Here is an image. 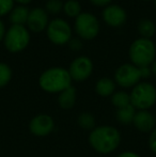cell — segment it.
Masks as SVG:
<instances>
[{
	"mask_svg": "<svg viewBox=\"0 0 156 157\" xmlns=\"http://www.w3.org/2000/svg\"><path fill=\"white\" fill-rule=\"evenodd\" d=\"M89 142L97 153L110 154L120 145L121 134L113 126H97L90 132Z\"/></svg>",
	"mask_w": 156,
	"mask_h": 157,
	"instance_id": "6da1fadb",
	"label": "cell"
},
{
	"mask_svg": "<svg viewBox=\"0 0 156 157\" xmlns=\"http://www.w3.org/2000/svg\"><path fill=\"white\" fill-rule=\"evenodd\" d=\"M69 70L55 66L44 71L39 78V85L43 91L48 93H60L72 86Z\"/></svg>",
	"mask_w": 156,
	"mask_h": 157,
	"instance_id": "7a4b0ae2",
	"label": "cell"
},
{
	"mask_svg": "<svg viewBox=\"0 0 156 157\" xmlns=\"http://www.w3.org/2000/svg\"><path fill=\"white\" fill-rule=\"evenodd\" d=\"M128 56L131 64H134L137 67L150 66L155 60V44L150 39L139 37L131 43L128 50Z\"/></svg>",
	"mask_w": 156,
	"mask_h": 157,
	"instance_id": "3957f363",
	"label": "cell"
},
{
	"mask_svg": "<svg viewBox=\"0 0 156 157\" xmlns=\"http://www.w3.org/2000/svg\"><path fill=\"white\" fill-rule=\"evenodd\" d=\"M30 43V32L26 26L11 25L6 31L3 39L4 47L12 54H17L28 47Z\"/></svg>",
	"mask_w": 156,
	"mask_h": 157,
	"instance_id": "277c9868",
	"label": "cell"
},
{
	"mask_svg": "<svg viewBox=\"0 0 156 157\" xmlns=\"http://www.w3.org/2000/svg\"><path fill=\"white\" fill-rule=\"evenodd\" d=\"M129 95L131 104L138 110H148L156 103V88L146 81L136 85Z\"/></svg>",
	"mask_w": 156,
	"mask_h": 157,
	"instance_id": "5b68a950",
	"label": "cell"
},
{
	"mask_svg": "<svg viewBox=\"0 0 156 157\" xmlns=\"http://www.w3.org/2000/svg\"><path fill=\"white\" fill-rule=\"evenodd\" d=\"M75 32L80 40L91 41L100 33V23L92 13L81 12L75 18Z\"/></svg>",
	"mask_w": 156,
	"mask_h": 157,
	"instance_id": "8992f818",
	"label": "cell"
},
{
	"mask_svg": "<svg viewBox=\"0 0 156 157\" xmlns=\"http://www.w3.org/2000/svg\"><path fill=\"white\" fill-rule=\"evenodd\" d=\"M47 37L55 45H65L72 39V28L67 21L62 18H54L49 21L46 28Z\"/></svg>",
	"mask_w": 156,
	"mask_h": 157,
	"instance_id": "52a82bcc",
	"label": "cell"
},
{
	"mask_svg": "<svg viewBox=\"0 0 156 157\" xmlns=\"http://www.w3.org/2000/svg\"><path fill=\"white\" fill-rule=\"evenodd\" d=\"M139 67L131 63H125L119 66L115 73V82L122 88H134L140 82Z\"/></svg>",
	"mask_w": 156,
	"mask_h": 157,
	"instance_id": "ba28073f",
	"label": "cell"
},
{
	"mask_svg": "<svg viewBox=\"0 0 156 157\" xmlns=\"http://www.w3.org/2000/svg\"><path fill=\"white\" fill-rule=\"evenodd\" d=\"M93 72V62L87 56H79L72 61L69 68L72 80L85 81L91 76Z\"/></svg>",
	"mask_w": 156,
	"mask_h": 157,
	"instance_id": "9c48e42d",
	"label": "cell"
},
{
	"mask_svg": "<svg viewBox=\"0 0 156 157\" xmlns=\"http://www.w3.org/2000/svg\"><path fill=\"white\" fill-rule=\"evenodd\" d=\"M102 17L106 25L112 28H119L125 24L127 19L126 11L118 4H109L104 8L102 12Z\"/></svg>",
	"mask_w": 156,
	"mask_h": 157,
	"instance_id": "30bf717a",
	"label": "cell"
},
{
	"mask_svg": "<svg viewBox=\"0 0 156 157\" xmlns=\"http://www.w3.org/2000/svg\"><path fill=\"white\" fill-rule=\"evenodd\" d=\"M55 128V121L48 114H38L33 117L29 123V129L32 135L44 137L49 135Z\"/></svg>",
	"mask_w": 156,
	"mask_h": 157,
	"instance_id": "8fae6325",
	"label": "cell"
},
{
	"mask_svg": "<svg viewBox=\"0 0 156 157\" xmlns=\"http://www.w3.org/2000/svg\"><path fill=\"white\" fill-rule=\"evenodd\" d=\"M49 19H48V13L45 11V9L42 8H34L31 9L29 12L27 21V29L29 31L34 33H41L44 30H46Z\"/></svg>",
	"mask_w": 156,
	"mask_h": 157,
	"instance_id": "7c38bea8",
	"label": "cell"
},
{
	"mask_svg": "<svg viewBox=\"0 0 156 157\" xmlns=\"http://www.w3.org/2000/svg\"><path fill=\"white\" fill-rule=\"evenodd\" d=\"M133 124L141 132H151L155 128L156 119L148 110H138L135 114Z\"/></svg>",
	"mask_w": 156,
	"mask_h": 157,
	"instance_id": "4fadbf2b",
	"label": "cell"
},
{
	"mask_svg": "<svg viewBox=\"0 0 156 157\" xmlns=\"http://www.w3.org/2000/svg\"><path fill=\"white\" fill-rule=\"evenodd\" d=\"M76 98H77V91L75 87L71 86L59 93L58 104L62 109H71L75 106Z\"/></svg>",
	"mask_w": 156,
	"mask_h": 157,
	"instance_id": "5bb4252c",
	"label": "cell"
},
{
	"mask_svg": "<svg viewBox=\"0 0 156 157\" xmlns=\"http://www.w3.org/2000/svg\"><path fill=\"white\" fill-rule=\"evenodd\" d=\"M30 10L26 6H14L11 13L9 14V21L12 25L26 26L29 16Z\"/></svg>",
	"mask_w": 156,
	"mask_h": 157,
	"instance_id": "9a60e30c",
	"label": "cell"
},
{
	"mask_svg": "<svg viewBox=\"0 0 156 157\" xmlns=\"http://www.w3.org/2000/svg\"><path fill=\"white\" fill-rule=\"evenodd\" d=\"M95 91L100 96H111L116 91V82L109 77H103V78L98 79V81L96 82Z\"/></svg>",
	"mask_w": 156,
	"mask_h": 157,
	"instance_id": "2e32d148",
	"label": "cell"
},
{
	"mask_svg": "<svg viewBox=\"0 0 156 157\" xmlns=\"http://www.w3.org/2000/svg\"><path fill=\"white\" fill-rule=\"evenodd\" d=\"M137 30H138V32H139V34L141 35V37L151 40V37H152L156 32V27H155V24L153 23L151 19L142 18L138 21Z\"/></svg>",
	"mask_w": 156,
	"mask_h": 157,
	"instance_id": "e0dca14e",
	"label": "cell"
},
{
	"mask_svg": "<svg viewBox=\"0 0 156 157\" xmlns=\"http://www.w3.org/2000/svg\"><path fill=\"white\" fill-rule=\"evenodd\" d=\"M136 108L133 105H128L124 108H121L118 109L117 111V120L119 123L123 125H128L131 123H133L134 118H135L136 114Z\"/></svg>",
	"mask_w": 156,
	"mask_h": 157,
	"instance_id": "ac0fdd59",
	"label": "cell"
},
{
	"mask_svg": "<svg viewBox=\"0 0 156 157\" xmlns=\"http://www.w3.org/2000/svg\"><path fill=\"white\" fill-rule=\"evenodd\" d=\"M111 103L118 109L131 105V95L125 91H118L111 95Z\"/></svg>",
	"mask_w": 156,
	"mask_h": 157,
	"instance_id": "d6986e66",
	"label": "cell"
},
{
	"mask_svg": "<svg viewBox=\"0 0 156 157\" xmlns=\"http://www.w3.org/2000/svg\"><path fill=\"white\" fill-rule=\"evenodd\" d=\"M63 12L67 17L76 18L81 13V6L78 0H67L63 4Z\"/></svg>",
	"mask_w": 156,
	"mask_h": 157,
	"instance_id": "ffe728a7",
	"label": "cell"
},
{
	"mask_svg": "<svg viewBox=\"0 0 156 157\" xmlns=\"http://www.w3.org/2000/svg\"><path fill=\"white\" fill-rule=\"evenodd\" d=\"M77 122L79 126L83 129L92 130L95 128V118L89 112H82L79 114Z\"/></svg>",
	"mask_w": 156,
	"mask_h": 157,
	"instance_id": "44dd1931",
	"label": "cell"
},
{
	"mask_svg": "<svg viewBox=\"0 0 156 157\" xmlns=\"http://www.w3.org/2000/svg\"><path fill=\"white\" fill-rule=\"evenodd\" d=\"M12 79V68L4 62H0V89L6 87Z\"/></svg>",
	"mask_w": 156,
	"mask_h": 157,
	"instance_id": "7402d4cb",
	"label": "cell"
},
{
	"mask_svg": "<svg viewBox=\"0 0 156 157\" xmlns=\"http://www.w3.org/2000/svg\"><path fill=\"white\" fill-rule=\"evenodd\" d=\"M63 2L61 0H47L45 4V11L48 14L57 15L63 11Z\"/></svg>",
	"mask_w": 156,
	"mask_h": 157,
	"instance_id": "603a6c76",
	"label": "cell"
},
{
	"mask_svg": "<svg viewBox=\"0 0 156 157\" xmlns=\"http://www.w3.org/2000/svg\"><path fill=\"white\" fill-rule=\"evenodd\" d=\"M14 8V0H0V17L9 15Z\"/></svg>",
	"mask_w": 156,
	"mask_h": 157,
	"instance_id": "cb8c5ba5",
	"label": "cell"
},
{
	"mask_svg": "<svg viewBox=\"0 0 156 157\" xmlns=\"http://www.w3.org/2000/svg\"><path fill=\"white\" fill-rule=\"evenodd\" d=\"M67 44H69V47L71 48L73 52H79V50L82 48V42H81L80 39H77V37H75V39L72 37Z\"/></svg>",
	"mask_w": 156,
	"mask_h": 157,
	"instance_id": "d4e9b609",
	"label": "cell"
},
{
	"mask_svg": "<svg viewBox=\"0 0 156 157\" xmlns=\"http://www.w3.org/2000/svg\"><path fill=\"white\" fill-rule=\"evenodd\" d=\"M149 147H150L151 151L156 154V127L151 132L150 138H149Z\"/></svg>",
	"mask_w": 156,
	"mask_h": 157,
	"instance_id": "484cf974",
	"label": "cell"
},
{
	"mask_svg": "<svg viewBox=\"0 0 156 157\" xmlns=\"http://www.w3.org/2000/svg\"><path fill=\"white\" fill-rule=\"evenodd\" d=\"M139 72H140V77H141V79L149 78V77L152 75V71H151L150 66H142V67H139Z\"/></svg>",
	"mask_w": 156,
	"mask_h": 157,
	"instance_id": "4316f807",
	"label": "cell"
},
{
	"mask_svg": "<svg viewBox=\"0 0 156 157\" xmlns=\"http://www.w3.org/2000/svg\"><path fill=\"white\" fill-rule=\"evenodd\" d=\"M93 6H101V8H106L109 4H111L112 0H89Z\"/></svg>",
	"mask_w": 156,
	"mask_h": 157,
	"instance_id": "83f0119b",
	"label": "cell"
},
{
	"mask_svg": "<svg viewBox=\"0 0 156 157\" xmlns=\"http://www.w3.org/2000/svg\"><path fill=\"white\" fill-rule=\"evenodd\" d=\"M118 157H140V156L138 155L137 153H135V152L127 151V152H123V153H121Z\"/></svg>",
	"mask_w": 156,
	"mask_h": 157,
	"instance_id": "f1b7e54d",
	"label": "cell"
},
{
	"mask_svg": "<svg viewBox=\"0 0 156 157\" xmlns=\"http://www.w3.org/2000/svg\"><path fill=\"white\" fill-rule=\"evenodd\" d=\"M6 27H4V24L0 21V42L3 41L4 39V35H6Z\"/></svg>",
	"mask_w": 156,
	"mask_h": 157,
	"instance_id": "f546056e",
	"label": "cell"
},
{
	"mask_svg": "<svg viewBox=\"0 0 156 157\" xmlns=\"http://www.w3.org/2000/svg\"><path fill=\"white\" fill-rule=\"evenodd\" d=\"M32 0H14V2H17L19 6H27L31 2Z\"/></svg>",
	"mask_w": 156,
	"mask_h": 157,
	"instance_id": "4dcf8cb0",
	"label": "cell"
},
{
	"mask_svg": "<svg viewBox=\"0 0 156 157\" xmlns=\"http://www.w3.org/2000/svg\"><path fill=\"white\" fill-rule=\"evenodd\" d=\"M151 67V71H152V75H155L156 76V59L152 62V64L150 65Z\"/></svg>",
	"mask_w": 156,
	"mask_h": 157,
	"instance_id": "1f68e13d",
	"label": "cell"
},
{
	"mask_svg": "<svg viewBox=\"0 0 156 157\" xmlns=\"http://www.w3.org/2000/svg\"><path fill=\"white\" fill-rule=\"evenodd\" d=\"M153 1H154V6H156V0H153Z\"/></svg>",
	"mask_w": 156,
	"mask_h": 157,
	"instance_id": "d6a6232c",
	"label": "cell"
},
{
	"mask_svg": "<svg viewBox=\"0 0 156 157\" xmlns=\"http://www.w3.org/2000/svg\"><path fill=\"white\" fill-rule=\"evenodd\" d=\"M141 1H151V0H141Z\"/></svg>",
	"mask_w": 156,
	"mask_h": 157,
	"instance_id": "836d02e7",
	"label": "cell"
}]
</instances>
